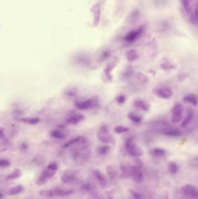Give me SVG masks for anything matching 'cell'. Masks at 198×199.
<instances>
[{"mask_svg":"<svg viewBox=\"0 0 198 199\" xmlns=\"http://www.w3.org/2000/svg\"><path fill=\"white\" fill-rule=\"evenodd\" d=\"M166 150L160 148H154L151 151V154L156 157H160L166 154Z\"/></svg>","mask_w":198,"mask_h":199,"instance_id":"cb8c5ba5","label":"cell"},{"mask_svg":"<svg viewBox=\"0 0 198 199\" xmlns=\"http://www.w3.org/2000/svg\"><path fill=\"white\" fill-rule=\"evenodd\" d=\"M2 197V194L0 193V199H1Z\"/></svg>","mask_w":198,"mask_h":199,"instance_id":"b9f144b4","label":"cell"},{"mask_svg":"<svg viewBox=\"0 0 198 199\" xmlns=\"http://www.w3.org/2000/svg\"><path fill=\"white\" fill-rule=\"evenodd\" d=\"M130 178L136 183H140L143 181L144 174L141 167L134 165L130 168Z\"/></svg>","mask_w":198,"mask_h":199,"instance_id":"8992f818","label":"cell"},{"mask_svg":"<svg viewBox=\"0 0 198 199\" xmlns=\"http://www.w3.org/2000/svg\"><path fill=\"white\" fill-rule=\"evenodd\" d=\"M4 136V131L1 128H0V137H3Z\"/></svg>","mask_w":198,"mask_h":199,"instance_id":"60d3db41","label":"cell"},{"mask_svg":"<svg viewBox=\"0 0 198 199\" xmlns=\"http://www.w3.org/2000/svg\"><path fill=\"white\" fill-rule=\"evenodd\" d=\"M184 111V107L180 103L176 104L171 109V119L173 123H179L183 119V113Z\"/></svg>","mask_w":198,"mask_h":199,"instance_id":"3957f363","label":"cell"},{"mask_svg":"<svg viewBox=\"0 0 198 199\" xmlns=\"http://www.w3.org/2000/svg\"><path fill=\"white\" fill-rule=\"evenodd\" d=\"M164 134L168 136H172V137H178L181 136V132L178 129H170L169 130L166 131L164 132Z\"/></svg>","mask_w":198,"mask_h":199,"instance_id":"7402d4cb","label":"cell"},{"mask_svg":"<svg viewBox=\"0 0 198 199\" xmlns=\"http://www.w3.org/2000/svg\"><path fill=\"white\" fill-rule=\"evenodd\" d=\"M85 141V139L84 137L83 136H78L76 137L72 140H70V141L67 142V143H66L63 146L64 148L66 149L68 148L69 147H71L74 145L78 144V143H83Z\"/></svg>","mask_w":198,"mask_h":199,"instance_id":"2e32d148","label":"cell"},{"mask_svg":"<svg viewBox=\"0 0 198 199\" xmlns=\"http://www.w3.org/2000/svg\"><path fill=\"white\" fill-rule=\"evenodd\" d=\"M84 119L85 116H84V115L79 113L74 114L69 117L66 119V122L70 125H76L83 121Z\"/></svg>","mask_w":198,"mask_h":199,"instance_id":"7c38bea8","label":"cell"},{"mask_svg":"<svg viewBox=\"0 0 198 199\" xmlns=\"http://www.w3.org/2000/svg\"><path fill=\"white\" fill-rule=\"evenodd\" d=\"M142 32H143V29L141 28H139L137 30H133L131 32H130L126 36L124 39L126 41L128 42H134L141 35Z\"/></svg>","mask_w":198,"mask_h":199,"instance_id":"8fae6325","label":"cell"},{"mask_svg":"<svg viewBox=\"0 0 198 199\" xmlns=\"http://www.w3.org/2000/svg\"><path fill=\"white\" fill-rule=\"evenodd\" d=\"M94 175L96 179H97L99 183V186L102 188H105L107 186L108 181L107 180L106 177L103 173H102L99 170L96 169L94 171Z\"/></svg>","mask_w":198,"mask_h":199,"instance_id":"30bf717a","label":"cell"},{"mask_svg":"<svg viewBox=\"0 0 198 199\" xmlns=\"http://www.w3.org/2000/svg\"><path fill=\"white\" fill-rule=\"evenodd\" d=\"M128 118L133 122L134 123H140L142 121L143 118L140 116H138L137 115H136L134 113L130 112L128 114Z\"/></svg>","mask_w":198,"mask_h":199,"instance_id":"484cf974","label":"cell"},{"mask_svg":"<svg viewBox=\"0 0 198 199\" xmlns=\"http://www.w3.org/2000/svg\"><path fill=\"white\" fill-rule=\"evenodd\" d=\"M55 173L56 171H53L47 168V169L43 172L40 176L37 179L36 182V185L41 186L45 184L50 178L55 175Z\"/></svg>","mask_w":198,"mask_h":199,"instance_id":"9c48e42d","label":"cell"},{"mask_svg":"<svg viewBox=\"0 0 198 199\" xmlns=\"http://www.w3.org/2000/svg\"><path fill=\"white\" fill-rule=\"evenodd\" d=\"M106 172H107V174L109 176V177L110 178V179H114L116 177V171L114 170V169L111 167V166H109L107 167L106 168Z\"/></svg>","mask_w":198,"mask_h":199,"instance_id":"d6a6232c","label":"cell"},{"mask_svg":"<svg viewBox=\"0 0 198 199\" xmlns=\"http://www.w3.org/2000/svg\"><path fill=\"white\" fill-rule=\"evenodd\" d=\"M83 189L87 192H90L92 191V186L91 185L87 183L83 186Z\"/></svg>","mask_w":198,"mask_h":199,"instance_id":"f35d334b","label":"cell"},{"mask_svg":"<svg viewBox=\"0 0 198 199\" xmlns=\"http://www.w3.org/2000/svg\"><path fill=\"white\" fill-rule=\"evenodd\" d=\"M130 168L131 167L127 165H123L121 167V176H122V178H130Z\"/></svg>","mask_w":198,"mask_h":199,"instance_id":"603a6c76","label":"cell"},{"mask_svg":"<svg viewBox=\"0 0 198 199\" xmlns=\"http://www.w3.org/2000/svg\"><path fill=\"white\" fill-rule=\"evenodd\" d=\"M22 175V172L19 169H15L13 171L8 175V178L9 179H15L18 178H20Z\"/></svg>","mask_w":198,"mask_h":199,"instance_id":"d4e9b609","label":"cell"},{"mask_svg":"<svg viewBox=\"0 0 198 199\" xmlns=\"http://www.w3.org/2000/svg\"><path fill=\"white\" fill-rule=\"evenodd\" d=\"M116 100L117 102V103H119L120 104H123L125 102V101L126 100V98L124 95H120L116 98Z\"/></svg>","mask_w":198,"mask_h":199,"instance_id":"8d00e7d4","label":"cell"},{"mask_svg":"<svg viewBox=\"0 0 198 199\" xmlns=\"http://www.w3.org/2000/svg\"><path fill=\"white\" fill-rule=\"evenodd\" d=\"M97 102L95 100L90 99L83 101H77L75 103V107L80 110L90 109L94 108Z\"/></svg>","mask_w":198,"mask_h":199,"instance_id":"ba28073f","label":"cell"},{"mask_svg":"<svg viewBox=\"0 0 198 199\" xmlns=\"http://www.w3.org/2000/svg\"><path fill=\"white\" fill-rule=\"evenodd\" d=\"M182 3L185 11L188 12L190 8V0H182Z\"/></svg>","mask_w":198,"mask_h":199,"instance_id":"d590c367","label":"cell"},{"mask_svg":"<svg viewBox=\"0 0 198 199\" xmlns=\"http://www.w3.org/2000/svg\"><path fill=\"white\" fill-rule=\"evenodd\" d=\"M47 168L48 169H52V170H53V171H56L58 169V165L56 164L55 163H51L49 164L47 167Z\"/></svg>","mask_w":198,"mask_h":199,"instance_id":"ab89813d","label":"cell"},{"mask_svg":"<svg viewBox=\"0 0 198 199\" xmlns=\"http://www.w3.org/2000/svg\"><path fill=\"white\" fill-rule=\"evenodd\" d=\"M126 56L127 58V59L130 62L137 61L139 58V55L137 52L133 49L127 51L126 52Z\"/></svg>","mask_w":198,"mask_h":199,"instance_id":"9a60e30c","label":"cell"},{"mask_svg":"<svg viewBox=\"0 0 198 199\" xmlns=\"http://www.w3.org/2000/svg\"><path fill=\"white\" fill-rule=\"evenodd\" d=\"M97 138L103 143H109L113 142V139L109 133V129L106 125H102L97 133Z\"/></svg>","mask_w":198,"mask_h":199,"instance_id":"277c9868","label":"cell"},{"mask_svg":"<svg viewBox=\"0 0 198 199\" xmlns=\"http://www.w3.org/2000/svg\"><path fill=\"white\" fill-rule=\"evenodd\" d=\"M110 55V53L108 51H105L102 52V55H101V61H105L106 59H107L109 56Z\"/></svg>","mask_w":198,"mask_h":199,"instance_id":"74e56055","label":"cell"},{"mask_svg":"<svg viewBox=\"0 0 198 199\" xmlns=\"http://www.w3.org/2000/svg\"><path fill=\"white\" fill-rule=\"evenodd\" d=\"M183 194L188 199H198V190L197 187L192 184H186L181 188Z\"/></svg>","mask_w":198,"mask_h":199,"instance_id":"5b68a950","label":"cell"},{"mask_svg":"<svg viewBox=\"0 0 198 199\" xmlns=\"http://www.w3.org/2000/svg\"><path fill=\"white\" fill-rule=\"evenodd\" d=\"M130 193H131V195L132 196V197L134 198V199H143V196L142 195L138 192H136L135 191H133V190H131L130 191Z\"/></svg>","mask_w":198,"mask_h":199,"instance_id":"836d02e7","label":"cell"},{"mask_svg":"<svg viewBox=\"0 0 198 199\" xmlns=\"http://www.w3.org/2000/svg\"><path fill=\"white\" fill-rule=\"evenodd\" d=\"M125 148L127 152L133 157H140L143 154L142 149L134 142L133 138L128 139L125 143Z\"/></svg>","mask_w":198,"mask_h":199,"instance_id":"7a4b0ae2","label":"cell"},{"mask_svg":"<svg viewBox=\"0 0 198 199\" xmlns=\"http://www.w3.org/2000/svg\"><path fill=\"white\" fill-rule=\"evenodd\" d=\"M134 105L137 109L143 111H147L149 109V105L144 101L140 100H136L134 101Z\"/></svg>","mask_w":198,"mask_h":199,"instance_id":"5bb4252c","label":"cell"},{"mask_svg":"<svg viewBox=\"0 0 198 199\" xmlns=\"http://www.w3.org/2000/svg\"><path fill=\"white\" fill-rule=\"evenodd\" d=\"M114 67V65L113 64H109L104 70L105 75L108 78L109 80H111L112 79V75H110V73H111V71L113 70Z\"/></svg>","mask_w":198,"mask_h":199,"instance_id":"4316f807","label":"cell"},{"mask_svg":"<svg viewBox=\"0 0 198 199\" xmlns=\"http://www.w3.org/2000/svg\"><path fill=\"white\" fill-rule=\"evenodd\" d=\"M50 135L51 137L59 140H62L66 138V135H65V133L58 129L52 130L50 132Z\"/></svg>","mask_w":198,"mask_h":199,"instance_id":"44dd1931","label":"cell"},{"mask_svg":"<svg viewBox=\"0 0 198 199\" xmlns=\"http://www.w3.org/2000/svg\"><path fill=\"white\" fill-rule=\"evenodd\" d=\"M183 100L187 103L191 104L192 105L196 107L198 105V97L194 94H189L185 96L183 98Z\"/></svg>","mask_w":198,"mask_h":199,"instance_id":"ac0fdd59","label":"cell"},{"mask_svg":"<svg viewBox=\"0 0 198 199\" xmlns=\"http://www.w3.org/2000/svg\"><path fill=\"white\" fill-rule=\"evenodd\" d=\"M23 122L30 124V125H35L39 122L40 119L39 118H22L21 120Z\"/></svg>","mask_w":198,"mask_h":199,"instance_id":"83f0119b","label":"cell"},{"mask_svg":"<svg viewBox=\"0 0 198 199\" xmlns=\"http://www.w3.org/2000/svg\"></svg>","mask_w":198,"mask_h":199,"instance_id":"7bdbcfd3","label":"cell"},{"mask_svg":"<svg viewBox=\"0 0 198 199\" xmlns=\"http://www.w3.org/2000/svg\"><path fill=\"white\" fill-rule=\"evenodd\" d=\"M136 78L142 85H145L148 82V79L147 78V76L140 72H138L136 74Z\"/></svg>","mask_w":198,"mask_h":199,"instance_id":"1f68e13d","label":"cell"},{"mask_svg":"<svg viewBox=\"0 0 198 199\" xmlns=\"http://www.w3.org/2000/svg\"><path fill=\"white\" fill-rule=\"evenodd\" d=\"M10 162L5 159H0V167H7L9 166Z\"/></svg>","mask_w":198,"mask_h":199,"instance_id":"e575fe53","label":"cell"},{"mask_svg":"<svg viewBox=\"0 0 198 199\" xmlns=\"http://www.w3.org/2000/svg\"><path fill=\"white\" fill-rule=\"evenodd\" d=\"M153 92L156 96L161 99H169L173 95V91L168 88H157Z\"/></svg>","mask_w":198,"mask_h":199,"instance_id":"52a82bcc","label":"cell"},{"mask_svg":"<svg viewBox=\"0 0 198 199\" xmlns=\"http://www.w3.org/2000/svg\"><path fill=\"white\" fill-rule=\"evenodd\" d=\"M128 131H129V128L128 127L123 126V125H118V126H116L114 128V132L117 134L126 133V132H127Z\"/></svg>","mask_w":198,"mask_h":199,"instance_id":"f546056e","label":"cell"},{"mask_svg":"<svg viewBox=\"0 0 198 199\" xmlns=\"http://www.w3.org/2000/svg\"><path fill=\"white\" fill-rule=\"evenodd\" d=\"M23 190V188L22 185H18L16 186L12 187L8 191V195L10 196H13V195H16L19 193H20Z\"/></svg>","mask_w":198,"mask_h":199,"instance_id":"ffe728a7","label":"cell"},{"mask_svg":"<svg viewBox=\"0 0 198 199\" xmlns=\"http://www.w3.org/2000/svg\"><path fill=\"white\" fill-rule=\"evenodd\" d=\"M92 11L94 15V24L97 26L99 23L100 16V8L98 4H95L92 8Z\"/></svg>","mask_w":198,"mask_h":199,"instance_id":"4fadbf2b","label":"cell"},{"mask_svg":"<svg viewBox=\"0 0 198 199\" xmlns=\"http://www.w3.org/2000/svg\"><path fill=\"white\" fill-rule=\"evenodd\" d=\"M74 172L72 171L69 170L67 172H65L64 174L62 176L61 179L62 181L65 183H70L74 180L75 175Z\"/></svg>","mask_w":198,"mask_h":199,"instance_id":"e0dca14e","label":"cell"},{"mask_svg":"<svg viewBox=\"0 0 198 199\" xmlns=\"http://www.w3.org/2000/svg\"><path fill=\"white\" fill-rule=\"evenodd\" d=\"M73 192L72 189H55L48 191H42L40 194L41 196L53 198V197H64L72 194Z\"/></svg>","mask_w":198,"mask_h":199,"instance_id":"6da1fadb","label":"cell"},{"mask_svg":"<svg viewBox=\"0 0 198 199\" xmlns=\"http://www.w3.org/2000/svg\"><path fill=\"white\" fill-rule=\"evenodd\" d=\"M110 149H111V147L109 146H100L98 148L97 151L99 155H104L109 153L110 151Z\"/></svg>","mask_w":198,"mask_h":199,"instance_id":"4dcf8cb0","label":"cell"},{"mask_svg":"<svg viewBox=\"0 0 198 199\" xmlns=\"http://www.w3.org/2000/svg\"><path fill=\"white\" fill-rule=\"evenodd\" d=\"M194 118V112L192 110L190 109L188 111L187 115L185 119L183 120V121L181 123V126L183 128H185L187 127L192 121Z\"/></svg>","mask_w":198,"mask_h":199,"instance_id":"d6986e66","label":"cell"},{"mask_svg":"<svg viewBox=\"0 0 198 199\" xmlns=\"http://www.w3.org/2000/svg\"><path fill=\"white\" fill-rule=\"evenodd\" d=\"M168 169L169 172L172 175H175L177 173L178 170V167L176 162H171L169 164L168 167Z\"/></svg>","mask_w":198,"mask_h":199,"instance_id":"f1b7e54d","label":"cell"}]
</instances>
